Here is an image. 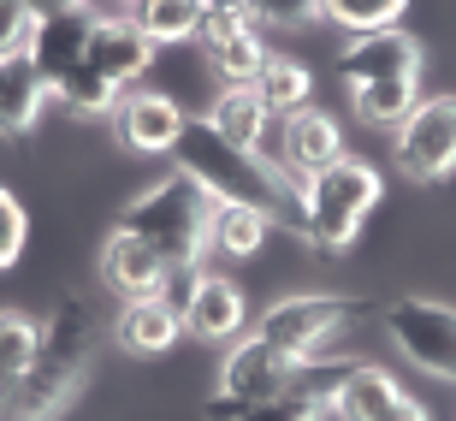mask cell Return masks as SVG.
Masks as SVG:
<instances>
[{"instance_id": "cell-1", "label": "cell", "mask_w": 456, "mask_h": 421, "mask_svg": "<svg viewBox=\"0 0 456 421\" xmlns=\"http://www.w3.org/2000/svg\"><path fill=\"white\" fill-rule=\"evenodd\" d=\"M178 172L196 178L208 190V202H243V208H261L273 226H290L303 232V190L297 178L279 167H267L261 154L225 143L202 113H184V131H178V149H172Z\"/></svg>"}, {"instance_id": "cell-2", "label": "cell", "mask_w": 456, "mask_h": 421, "mask_svg": "<svg viewBox=\"0 0 456 421\" xmlns=\"http://www.w3.org/2000/svg\"><path fill=\"white\" fill-rule=\"evenodd\" d=\"M89 368H95V315H89V303L66 297L42 326V351H36L30 374L18 380V392L6 398L0 421H53L84 392Z\"/></svg>"}, {"instance_id": "cell-3", "label": "cell", "mask_w": 456, "mask_h": 421, "mask_svg": "<svg viewBox=\"0 0 456 421\" xmlns=\"http://www.w3.org/2000/svg\"><path fill=\"white\" fill-rule=\"evenodd\" d=\"M208 214H214L208 190L196 185V178H184V172H167V178H154L142 196L125 202L118 232H136L167 268H196L202 250H208Z\"/></svg>"}, {"instance_id": "cell-4", "label": "cell", "mask_w": 456, "mask_h": 421, "mask_svg": "<svg viewBox=\"0 0 456 421\" xmlns=\"http://www.w3.org/2000/svg\"><path fill=\"white\" fill-rule=\"evenodd\" d=\"M297 190H303V237L314 244V250L338 255V250H350V244H355L362 219L379 208L386 178H379V167L344 154L338 167H326L321 178H308V185H297Z\"/></svg>"}, {"instance_id": "cell-5", "label": "cell", "mask_w": 456, "mask_h": 421, "mask_svg": "<svg viewBox=\"0 0 456 421\" xmlns=\"http://www.w3.org/2000/svg\"><path fill=\"white\" fill-rule=\"evenodd\" d=\"M391 154L397 172L415 185H439L456 172V95H427L415 102V113L391 131Z\"/></svg>"}, {"instance_id": "cell-6", "label": "cell", "mask_w": 456, "mask_h": 421, "mask_svg": "<svg viewBox=\"0 0 456 421\" xmlns=\"http://www.w3.org/2000/svg\"><path fill=\"white\" fill-rule=\"evenodd\" d=\"M355 315H368V303L332 297V291H326V297H321V291H303V297H279L249 333H261L267 344H279V351H290V356H314L326 338L344 333Z\"/></svg>"}, {"instance_id": "cell-7", "label": "cell", "mask_w": 456, "mask_h": 421, "mask_svg": "<svg viewBox=\"0 0 456 421\" xmlns=\"http://www.w3.org/2000/svg\"><path fill=\"white\" fill-rule=\"evenodd\" d=\"M386 333L421 374L456 380V309L451 303H433V297H397V303L386 309Z\"/></svg>"}, {"instance_id": "cell-8", "label": "cell", "mask_w": 456, "mask_h": 421, "mask_svg": "<svg viewBox=\"0 0 456 421\" xmlns=\"http://www.w3.org/2000/svg\"><path fill=\"white\" fill-rule=\"evenodd\" d=\"M421 42L397 24V30H373V36H350L332 54V78L344 89H368V84H391V78H421Z\"/></svg>"}, {"instance_id": "cell-9", "label": "cell", "mask_w": 456, "mask_h": 421, "mask_svg": "<svg viewBox=\"0 0 456 421\" xmlns=\"http://www.w3.org/2000/svg\"><path fill=\"white\" fill-rule=\"evenodd\" d=\"M303 362L308 356H290L279 344H267L261 333H243L232 344V356L220 362V392H232V398H279V392H297Z\"/></svg>"}, {"instance_id": "cell-10", "label": "cell", "mask_w": 456, "mask_h": 421, "mask_svg": "<svg viewBox=\"0 0 456 421\" xmlns=\"http://www.w3.org/2000/svg\"><path fill=\"white\" fill-rule=\"evenodd\" d=\"M95 24H102V18L89 12L84 0H77V6H60V12H48V18H36L30 48L24 54H30V66L48 78V89L89 60V36H95Z\"/></svg>"}, {"instance_id": "cell-11", "label": "cell", "mask_w": 456, "mask_h": 421, "mask_svg": "<svg viewBox=\"0 0 456 421\" xmlns=\"http://www.w3.org/2000/svg\"><path fill=\"white\" fill-rule=\"evenodd\" d=\"M107 119H113V136L136 154H172L178 131H184V107L160 89H125Z\"/></svg>"}, {"instance_id": "cell-12", "label": "cell", "mask_w": 456, "mask_h": 421, "mask_svg": "<svg viewBox=\"0 0 456 421\" xmlns=\"http://www.w3.org/2000/svg\"><path fill=\"white\" fill-rule=\"evenodd\" d=\"M338 161H344V131H338V119H332V113L303 107V113L279 119V167H285L297 185L321 178V172L338 167Z\"/></svg>"}, {"instance_id": "cell-13", "label": "cell", "mask_w": 456, "mask_h": 421, "mask_svg": "<svg viewBox=\"0 0 456 421\" xmlns=\"http://www.w3.org/2000/svg\"><path fill=\"white\" fill-rule=\"evenodd\" d=\"M208 71L220 78V89L232 84H255L261 66H267V42H261V24H243V18H208L202 36H196Z\"/></svg>"}, {"instance_id": "cell-14", "label": "cell", "mask_w": 456, "mask_h": 421, "mask_svg": "<svg viewBox=\"0 0 456 421\" xmlns=\"http://www.w3.org/2000/svg\"><path fill=\"white\" fill-rule=\"evenodd\" d=\"M154 54H160V48L136 30V18H102L95 36H89V60H84V66H95L113 89H136L142 78H149Z\"/></svg>"}, {"instance_id": "cell-15", "label": "cell", "mask_w": 456, "mask_h": 421, "mask_svg": "<svg viewBox=\"0 0 456 421\" xmlns=\"http://www.w3.org/2000/svg\"><path fill=\"white\" fill-rule=\"evenodd\" d=\"M167 261L142 244L136 232H107V244H102V279H107V291H113L118 303H136V297H160V285H167Z\"/></svg>"}, {"instance_id": "cell-16", "label": "cell", "mask_w": 456, "mask_h": 421, "mask_svg": "<svg viewBox=\"0 0 456 421\" xmlns=\"http://www.w3.org/2000/svg\"><path fill=\"white\" fill-rule=\"evenodd\" d=\"M184 326L196 338H208V344H237V338L249 333V303H243V291L232 279L202 273V285H196V297L184 309Z\"/></svg>"}, {"instance_id": "cell-17", "label": "cell", "mask_w": 456, "mask_h": 421, "mask_svg": "<svg viewBox=\"0 0 456 421\" xmlns=\"http://www.w3.org/2000/svg\"><path fill=\"white\" fill-rule=\"evenodd\" d=\"M48 102H53V89L30 66V54H6L0 60V136H30L42 125Z\"/></svg>"}, {"instance_id": "cell-18", "label": "cell", "mask_w": 456, "mask_h": 421, "mask_svg": "<svg viewBox=\"0 0 456 421\" xmlns=\"http://www.w3.org/2000/svg\"><path fill=\"white\" fill-rule=\"evenodd\" d=\"M178 333H184V315L167 303V297H136V303H118L113 315V338L118 351L131 356H160L178 344Z\"/></svg>"}, {"instance_id": "cell-19", "label": "cell", "mask_w": 456, "mask_h": 421, "mask_svg": "<svg viewBox=\"0 0 456 421\" xmlns=\"http://www.w3.org/2000/svg\"><path fill=\"white\" fill-rule=\"evenodd\" d=\"M397 404H403V386H397L379 362H355V368L338 380V392H332L326 409H332L338 421H386Z\"/></svg>"}, {"instance_id": "cell-20", "label": "cell", "mask_w": 456, "mask_h": 421, "mask_svg": "<svg viewBox=\"0 0 456 421\" xmlns=\"http://www.w3.org/2000/svg\"><path fill=\"white\" fill-rule=\"evenodd\" d=\"M202 119L225 136V143H237V149H249V154L261 149V143H267V131H273V113L261 107V95H255L249 84L220 89V95H214V107H208Z\"/></svg>"}, {"instance_id": "cell-21", "label": "cell", "mask_w": 456, "mask_h": 421, "mask_svg": "<svg viewBox=\"0 0 456 421\" xmlns=\"http://www.w3.org/2000/svg\"><path fill=\"white\" fill-rule=\"evenodd\" d=\"M267 232H273V219L243 202H214V214H208V250L225 255V261H249L267 244Z\"/></svg>"}, {"instance_id": "cell-22", "label": "cell", "mask_w": 456, "mask_h": 421, "mask_svg": "<svg viewBox=\"0 0 456 421\" xmlns=\"http://www.w3.org/2000/svg\"><path fill=\"white\" fill-rule=\"evenodd\" d=\"M202 24H208V0H136V30L149 36L154 48L196 42Z\"/></svg>"}, {"instance_id": "cell-23", "label": "cell", "mask_w": 456, "mask_h": 421, "mask_svg": "<svg viewBox=\"0 0 456 421\" xmlns=\"http://www.w3.org/2000/svg\"><path fill=\"white\" fill-rule=\"evenodd\" d=\"M255 95H261V107H267L273 119H290L308 107V89H314V78H308L303 60H290V54H267V66H261V78H255Z\"/></svg>"}, {"instance_id": "cell-24", "label": "cell", "mask_w": 456, "mask_h": 421, "mask_svg": "<svg viewBox=\"0 0 456 421\" xmlns=\"http://www.w3.org/2000/svg\"><path fill=\"white\" fill-rule=\"evenodd\" d=\"M321 404L303 398V392H279V398H232V392H214L208 398V421H314Z\"/></svg>"}, {"instance_id": "cell-25", "label": "cell", "mask_w": 456, "mask_h": 421, "mask_svg": "<svg viewBox=\"0 0 456 421\" xmlns=\"http://www.w3.org/2000/svg\"><path fill=\"white\" fill-rule=\"evenodd\" d=\"M36 351H42V326L30 315H18V309H0V409L18 392V380L30 374Z\"/></svg>"}, {"instance_id": "cell-26", "label": "cell", "mask_w": 456, "mask_h": 421, "mask_svg": "<svg viewBox=\"0 0 456 421\" xmlns=\"http://www.w3.org/2000/svg\"><path fill=\"white\" fill-rule=\"evenodd\" d=\"M350 102H355V119H362V125H386V131H397V125L415 113V102H421V78H391V84L350 89Z\"/></svg>"}, {"instance_id": "cell-27", "label": "cell", "mask_w": 456, "mask_h": 421, "mask_svg": "<svg viewBox=\"0 0 456 421\" xmlns=\"http://www.w3.org/2000/svg\"><path fill=\"white\" fill-rule=\"evenodd\" d=\"M118 95H125V89H113L95 66H77L71 78H60V84H53V102L66 107V113H77V119H102V113H113Z\"/></svg>"}, {"instance_id": "cell-28", "label": "cell", "mask_w": 456, "mask_h": 421, "mask_svg": "<svg viewBox=\"0 0 456 421\" xmlns=\"http://www.w3.org/2000/svg\"><path fill=\"white\" fill-rule=\"evenodd\" d=\"M409 12V0H321V18H332L350 36H373V30H397V18Z\"/></svg>"}, {"instance_id": "cell-29", "label": "cell", "mask_w": 456, "mask_h": 421, "mask_svg": "<svg viewBox=\"0 0 456 421\" xmlns=\"http://www.w3.org/2000/svg\"><path fill=\"white\" fill-rule=\"evenodd\" d=\"M321 18V0H255V24L261 30H303Z\"/></svg>"}, {"instance_id": "cell-30", "label": "cell", "mask_w": 456, "mask_h": 421, "mask_svg": "<svg viewBox=\"0 0 456 421\" xmlns=\"http://www.w3.org/2000/svg\"><path fill=\"white\" fill-rule=\"evenodd\" d=\"M24 232H30V219H24V202H18L12 190L0 185V273H6L18 255H24Z\"/></svg>"}, {"instance_id": "cell-31", "label": "cell", "mask_w": 456, "mask_h": 421, "mask_svg": "<svg viewBox=\"0 0 456 421\" xmlns=\"http://www.w3.org/2000/svg\"><path fill=\"white\" fill-rule=\"evenodd\" d=\"M30 30H36L30 6H24V0H0V60L30 48Z\"/></svg>"}, {"instance_id": "cell-32", "label": "cell", "mask_w": 456, "mask_h": 421, "mask_svg": "<svg viewBox=\"0 0 456 421\" xmlns=\"http://www.w3.org/2000/svg\"><path fill=\"white\" fill-rule=\"evenodd\" d=\"M202 261H196V268H172L167 273V285H160V297H167V303L172 309H178V315H184V309H190V297H196V285H202Z\"/></svg>"}, {"instance_id": "cell-33", "label": "cell", "mask_w": 456, "mask_h": 421, "mask_svg": "<svg viewBox=\"0 0 456 421\" xmlns=\"http://www.w3.org/2000/svg\"><path fill=\"white\" fill-rule=\"evenodd\" d=\"M208 18H243V24H255V0H208Z\"/></svg>"}, {"instance_id": "cell-34", "label": "cell", "mask_w": 456, "mask_h": 421, "mask_svg": "<svg viewBox=\"0 0 456 421\" xmlns=\"http://www.w3.org/2000/svg\"><path fill=\"white\" fill-rule=\"evenodd\" d=\"M95 18H136V0H84Z\"/></svg>"}, {"instance_id": "cell-35", "label": "cell", "mask_w": 456, "mask_h": 421, "mask_svg": "<svg viewBox=\"0 0 456 421\" xmlns=\"http://www.w3.org/2000/svg\"><path fill=\"white\" fill-rule=\"evenodd\" d=\"M386 421H427V409H421V404H415V398H403V404L391 409V416H386Z\"/></svg>"}, {"instance_id": "cell-36", "label": "cell", "mask_w": 456, "mask_h": 421, "mask_svg": "<svg viewBox=\"0 0 456 421\" xmlns=\"http://www.w3.org/2000/svg\"><path fill=\"white\" fill-rule=\"evenodd\" d=\"M36 18H48V12H60V6H77V0H24Z\"/></svg>"}]
</instances>
